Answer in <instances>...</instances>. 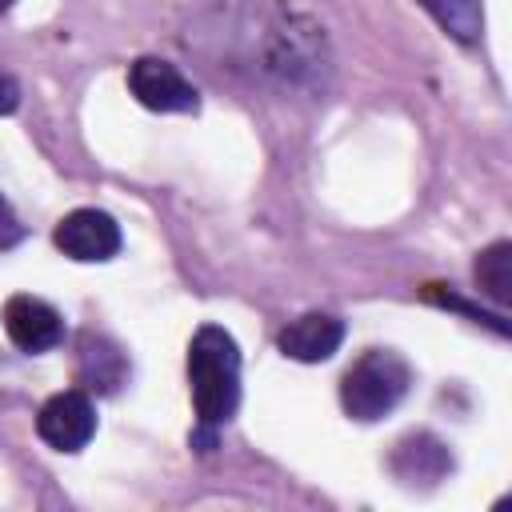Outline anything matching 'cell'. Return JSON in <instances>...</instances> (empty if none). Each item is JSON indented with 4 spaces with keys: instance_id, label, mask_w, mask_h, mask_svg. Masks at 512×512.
<instances>
[{
    "instance_id": "9",
    "label": "cell",
    "mask_w": 512,
    "mask_h": 512,
    "mask_svg": "<svg viewBox=\"0 0 512 512\" xmlns=\"http://www.w3.org/2000/svg\"><path fill=\"white\" fill-rule=\"evenodd\" d=\"M448 468H452L448 448H444L436 436H424V432L400 440L396 452H392V472H396L404 484H416V480H440Z\"/></svg>"
},
{
    "instance_id": "5",
    "label": "cell",
    "mask_w": 512,
    "mask_h": 512,
    "mask_svg": "<svg viewBox=\"0 0 512 512\" xmlns=\"http://www.w3.org/2000/svg\"><path fill=\"white\" fill-rule=\"evenodd\" d=\"M128 88L152 112H196L200 108V92L180 76L176 64L160 56H140L128 68Z\"/></svg>"
},
{
    "instance_id": "8",
    "label": "cell",
    "mask_w": 512,
    "mask_h": 512,
    "mask_svg": "<svg viewBox=\"0 0 512 512\" xmlns=\"http://www.w3.org/2000/svg\"><path fill=\"white\" fill-rule=\"evenodd\" d=\"M128 376V360L120 352V344H112L108 336L84 332L80 336V380L96 392H116Z\"/></svg>"
},
{
    "instance_id": "11",
    "label": "cell",
    "mask_w": 512,
    "mask_h": 512,
    "mask_svg": "<svg viewBox=\"0 0 512 512\" xmlns=\"http://www.w3.org/2000/svg\"><path fill=\"white\" fill-rule=\"evenodd\" d=\"M436 16H440V24L444 28H452L460 40H472L476 32H480V8H476V0H424Z\"/></svg>"
},
{
    "instance_id": "10",
    "label": "cell",
    "mask_w": 512,
    "mask_h": 512,
    "mask_svg": "<svg viewBox=\"0 0 512 512\" xmlns=\"http://www.w3.org/2000/svg\"><path fill=\"white\" fill-rule=\"evenodd\" d=\"M476 284L492 304H512V244L496 240L476 256Z\"/></svg>"
},
{
    "instance_id": "6",
    "label": "cell",
    "mask_w": 512,
    "mask_h": 512,
    "mask_svg": "<svg viewBox=\"0 0 512 512\" xmlns=\"http://www.w3.org/2000/svg\"><path fill=\"white\" fill-rule=\"evenodd\" d=\"M4 332L20 352H48L64 340V316L40 296H12L4 304Z\"/></svg>"
},
{
    "instance_id": "3",
    "label": "cell",
    "mask_w": 512,
    "mask_h": 512,
    "mask_svg": "<svg viewBox=\"0 0 512 512\" xmlns=\"http://www.w3.org/2000/svg\"><path fill=\"white\" fill-rule=\"evenodd\" d=\"M56 248L80 264H104L120 252L124 236H120V224L100 212V208H76L68 216H60L56 232H52Z\"/></svg>"
},
{
    "instance_id": "1",
    "label": "cell",
    "mask_w": 512,
    "mask_h": 512,
    "mask_svg": "<svg viewBox=\"0 0 512 512\" xmlns=\"http://www.w3.org/2000/svg\"><path fill=\"white\" fill-rule=\"evenodd\" d=\"M188 384H192V408L200 420V432L228 424V416L240 404V348L232 332L204 324L188 344Z\"/></svg>"
},
{
    "instance_id": "13",
    "label": "cell",
    "mask_w": 512,
    "mask_h": 512,
    "mask_svg": "<svg viewBox=\"0 0 512 512\" xmlns=\"http://www.w3.org/2000/svg\"><path fill=\"white\" fill-rule=\"evenodd\" d=\"M16 104H20V84L0 68V116L16 112Z\"/></svg>"
},
{
    "instance_id": "12",
    "label": "cell",
    "mask_w": 512,
    "mask_h": 512,
    "mask_svg": "<svg viewBox=\"0 0 512 512\" xmlns=\"http://www.w3.org/2000/svg\"><path fill=\"white\" fill-rule=\"evenodd\" d=\"M20 236H24L20 220H16V212L8 208V200L0 196V248H12V244H16Z\"/></svg>"
},
{
    "instance_id": "2",
    "label": "cell",
    "mask_w": 512,
    "mask_h": 512,
    "mask_svg": "<svg viewBox=\"0 0 512 512\" xmlns=\"http://www.w3.org/2000/svg\"><path fill=\"white\" fill-rule=\"evenodd\" d=\"M408 384H412L408 360L396 356V352H388V348H372V352H364L344 372V380H340V404H344V412L352 420H364L368 424V420L388 416L404 400Z\"/></svg>"
},
{
    "instance_id": "14",
    "label": "cell",
    "mask_w": 512,
    "mask_h": 512,
    "mask_svg": "<svg viewBox=\"0 0 512 512\" xmlns=\"http://www.w3.org/2000/svg\"><path fill=\"white\" fill-rule=\"evenodd\" d=\"M12 4H16V0H0V16H4V12L12 8Z\"/></svg>"
},
{
    "instance_id": "4",
    "label": "cell",
    "mask_w": 512,
    "mask_h": 512,
    "mask_svg": "<svg viewBox=\"0 0 512 512\" xmlns=\"http://www.w3.org/2000/svg\"><path fill=\"white\" fill-rule=\"evenodd\" d=\"M36 432L56 452H80L96 436V408L80 388L56 392L44 400V408L36 416Z\"/></svg>"
},
{
    "instance_id": "7",
    "label": "cell",
    "mask_w": 512,
    "mask_h": 512,
    "mask_svg": "<svg viewBox=\"0 0 512 512\" xmlns=\"http://www.w3.org/2000/svg\"><path fill=\"white\" fill-rule=\"evenodd\" d=\"M340 344H344V320L332 316V312H304V316L288 320L276 336V348L288 360H300V364L332 360Z\"/></svg>"
}]
</instances>
